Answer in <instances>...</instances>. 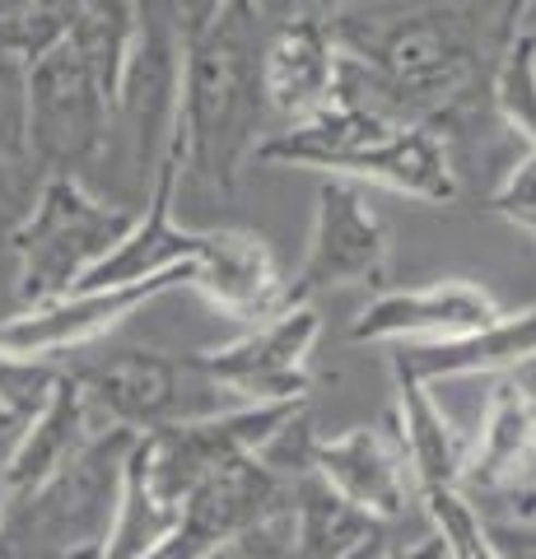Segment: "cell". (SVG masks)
Here are the masks:
<instances>
[{"label":"cell","instance_id":"cb8c5ba5","mask_svg":"<svg viewBox=\"0 0 536 559\" xmlns=\"http://www.w3.org/2000/svg\"><path fill=\"white\" fill-rule=\"evenodd\" d=\"M490 103L499 127H509L517 140H527V150H536V33L523 28L499 57Z\"/></svg>","mask_w":536,"mask_h":559},{"label":"cell","instance_id":"d4e9b609","mask_svg":"<svg viewBox=\"0 0 536 559\" xmlns=\"http://www.w3.org/2000/svg\"><path fill=\"white\" fill-rule=\"evenodd\" d=\"M71 38V0H0V47L24 66Z\"/></svg>","mask_w":536,"mask_h":559},{"label":"cell","instance_id":"4dcf8cb0","mask_svg":"<svg viewBox=\"0 0 536 559\" xmlns=\"http://www.w3.org/2000/svg\"><path fill=\"white\" fill-rule=\"evenodd\" d=\"M480 518H486V532L495 540L499 559H536V527L532 522H517L509 513H486V509H480Z\"/></svg>","mask_w":536,"mask_h":559},{"label":"cell","instance_id":"8d00e7d4","mask_svg":"<svg viewBox=\"0 0 536 559\" xmlns=\"http://www.w3.org/2000/svg\"><path fill=\"white\" fill-rule=\"evenodd\" d=\"M345 5H355V0H308V10H318L322 20H332V14H341Z\"/></svg>","mask_w":536,"mask_h":559},{"label":"cell","instance_id":"ffe728a7","mask_svg":"<svg viewBox=\"0 0 536 559\" xmlns=\"http://www.w3.org/2000/svg\"><path fill=\"white\" fill-rule=\"evenodd\" d=\"M336 178L402 191V197L425 201V205H448L462 191L453 150H448V140L429 127H396L388 135H378L373 145L355 150L350 159H345V168Z\"/></svg>","mask_w":536,"mask_h":559},{"label":"cell","instance_id":"836d02e7","mask_svg":"<svg viewBox=\"0 0 536 559\" xmlns=\"http://www.w3.org/2000/svg\"><path fill=\"white\" fill-rule=\"evenodd\" d=\"M504 509L499 513H509V518H517V522H532L536 527V485L532 480H523V485H513V489H504V495H495Z\"/></svg>","mask_w":536,"mask_h":559},{"label":"cell","instance_id":"f1b7e54d","mask_svg":"<svg viewBox=\"0 0 536 559\" xmlns=\"http://www.w3.org/2000/svg\"><path fill=\"white\" fill-rule=\"evenodd\" d=\"M486 210L499 215V219L517 224V229H523L527 219H536V150H527L517 164H509L504 182L495 187V197L486 201Z\"/></svg>","mask_w":536,"mask_h":559},{"label":"cell","instance_id":"7a4b0ae2","mask_svg":"<svg viewBox=\"0 0 536 559\" xmlns=\"http://www.w3.org/2000/svg\"><path fill=\"white\" fill-rule=\"evenodd\" d=\"M262 0H229L205 28L182 38V94L172 140L182 150V178L215 197H234L257 145L266 140L262 51L271 38Z\"/></svg>","mask_w":536,"mask_h":559},{"label":"cell","instance_id":"3957f363","mask_svg":"<svg viewBox=\"0 0 536 559\" xmlns=\"http://www.w3.org/2000/svg\"><path fill=\"white\" fill-rule=\"evenodd\" d=\"M141 433L98 429L71 466L0 509V559H80L108 550L127 457Z\"/></svg>","mask_w":536,"mask_h":559},{"label":"cell","instance_id":"44dd1931","mask_svg":"<svg viewBox=\"0 0 536 559\" xmlns=\"http://www.w3.org/2000/svg\"><path fill=\"white\" fill-rule=\"evenodd\" d=\"M94 433H98V425L90 415V401H84L71 369H61V382L43 401V411L33 419H24L10 462H5V471H0V489H5V499L33 495L38 485H47L61 466H71L80 457V448L90 443Z\"/></svg>","mask_w":536,"mask_h":559},{"label":"cell","instance_id":"ac0fdd59","mask_svg":"<svg viewBox=\"0 0 536 559\" xmlns=\"http://www.w3.org/2000/svg\"><path fill=\"white\" fill-rule=\"evenodd\" d=\"M532 359H536V308L499 312L490 326L472 331V336H457V341L396 345L392 349V369L425 382V388L448 382V378H472V373L504 378Z\"/></svg>","mask_w":536,"mask_h":559},{"label":"cell","instance_id":"5b68a950","mask_svg":"<svg viewBox=\"0 0 536 559\" xmlns=\"http://www.w3.org/2000/svg\"><path fill=\"white\" fill-rule=\"evenodd\" d=\"M71 378L80 382L98 429L154 433L238 406L219 382L201 373L196 355L168 349H112L94 364H75Z\"/></svg>","mask_w":536,"mask_h":559},{"label":"cell","instance_id":"2e32d148","mask_svg":"<svg viewBox=\"0 0 536 559\" xmlns=\"http://www.w3.org/2000/svg\"><path fill=\"white\" fill-rule=\"evenodd\" d=\"M187 271H192V289L238 322L257 326L285 312V275L275 266L271 242L252 229H205L201 252Z\"/></svg>","mask_w":536,"mask_h":559},{"label":"cell","instance_id":"4316f807","mask_svg":"<svg viewBox=\"0 0 536 559\" xmlns=\"http://www.w3.org/2000/svg\"><path fill=\"white\" fill-rule=\"evenodd\" d=\"M0 164L33 173L28 164V66L20 57H10L5 47H0Z\"/></svg>","mask_w":536,"mask_h":559},{"label":"cell","instance_id":"484cf974","mask_svg":"<svg viewBox=\"0 0 536 559\" xmlns=\"http://www.w3.org/2000/svg\"><path fill=\"white\" fill-rule=\"evenodd\" d=\"M420 503H425L429 527L443 540L448 559H499L495 540L486 532V518H480L472 495H462V489H425Z\"/></svg>","mask_w":536,"mask_h":559},{"label":"cell","instance_id":"d6986e66","mask_svg":"<svg viewBox=\"0 0 536 559\" xmlns=\"http://www.w3.org/2000/svg\"><path fill=\"white\" fill-rule=\"evenodd\" d=\"M396 527L341 499L318 471L289 485V559H378Z\"/></svg>","mask_w":536,"mask_h":559},{"label":"cell","instance_id":"74e56055","mask_svg":"<svg viewBox=\"0 0 536 559\" xmlns=\"http://www.w3.org/2000/svg\"><path fill=\"white\" fill-rule=\"evenodd\" d=\"M523 229H527V234H532V238H536V219H527V224H523Z\"/></svg>","mask_w":536,"mask_h":559},{"label":"cell","instance_id":"f546056e","mask_svg":"<svg viewBox=\"0 0 536 559\" xmlns=\"http://www.w3.org/2000/svg\"><path fill=\"white\" fill-rule=\"evenodd\" d=\"M201 559H289V509L257 522L248 532H238L234 540H224L215 550H205Z\"/></svg>","mask_w":536,"mask_h":559},{"label":"cell","instance_id":"e0dca14e","mask_svg":"<svg viewBox=\"0 0 536 559\" xmlns=\"http://www.w3.org/2000/svg\"><path fill=\"white\" fill-rule=\"evenodd\" d=\"M536 466V392L527 382L504 373L480 415V433L472 439V457L462 471V495L495 499L504 489L523 485Z\"/></svg>","mask_w":536,"mask_h":559},{"label":"cell","instance_id":"83f0119b","mask_svg":"<svg viewBox=\"0 0 536 559\" xmlns=\"http://www.w3.org/2000/svg\"><path fill=\"white\" fill-rule=\"evenodd\" d=\"M57 382H61L57 359H28V355L0 349V411H10L14 419L38 415Z\"/></svg>","mask_w":536,"mask_h":559},{"label":"cell","instance_id":"8fae6325","mask_svg":"<svg viewBox=\"0 0 536 559\" xmlns=\"http://www.w3.org/2000/svg\"><path fill=\"white\" fill-rule=\"evenodd\" d=\"M192 285V271H172V275H154L141 285H117V289H75L65 299H51L43 308H24L10 312L0 322V349L10 355H28V359H61L65 349L94 345L98 336H108L112 326H122L135 318L150 299Z\"/></svg>","mask_w":536,"mask_h":559},{"label":"cell","instance_id":"277c9868","mask_svg":"<svg viewBox=\"0 0 536 559\" xmlns=\"http://www.w3.org/2000/svg\"><path fill=\"white\" fill-rule=\"evenodd\" d=\"M141 210L98 201L80 178H43L14 224V308H43L84 285L103 257L131 234Z\"/></svg>","mask_w":536,"mask_h":559},{"label":"cell","instance_id":"8992f818","mask_svg":"<svg viewBox=\"0 0 536 559\" xmlns=\"http://www.w3.org/2000/svg\"><path fill=\"white\" fill-rule=\"evenodd\" d=\"M112 98L71 43L28 66V164L38 178H80L108 154Z\"/></svg>","mask_w":536,"mask_h":559},{"label":"cell","instance_id":"7402d4cb","mask_svg":"<svg viewBox=\"0 0 536 559\" xmlns=\"http://www.w3.org/2000/svg\"><path fill=\"white\" fill-rule=\"evenodd\" d=\"M392 392H396L392 419H396V433H402L415 489H420V495L425 489H462L472 439L453 425V415L439 406V396L429 392L425 382L392 369Z\"/></svg>","mask_w":536,"mask_h":559},{"label":"cell","instance_id":"30bf717a","mask_svg":"<svg viewBox=\"0 0 536 559\" xmlns=\"http://www.w3.org/2000/svg\"><path fill=\"white\" fill-rule=\"evenodd\" d=\"M303 401H281V406H234L211 419H192V425H172L141 433V462L150 485L159 489V499L182 503L196 485H205L238 457L262 452L266 439L285 425L289 415H299Z\"/></svg>","mask_w":536,"mask_h":559},{"label":"cell","instance_id":"5bb4252c","mask_svg":"<svg viewBox=\"0 0 536 559\" xmlns=\"http://www.w3.org/2000/svg\"><path fill=\"white\" fill-rule=\"evenodd\" d=\"M336 75H341V47L332 20L318 10L289 14L271 24V38L262 51V90L266 108L281 127L313 121L336 103Z\"/></svg>","mask_w":536,"mask_h":559},{"label":"cell","instance_id":"f35d334b","mask_svg":"<svg viewBox=\"0 0 536 559\" xmlns=\"http://www.w3.org/2000/svg\"><path fill=\"white\" fill-rule=\"evenodd\" d=\"M0 509H5V489H0Z\"/></svg>","mask_w":536,"mask_h":559},{"label":"cell","instance_id":"52a82bcc","mask_svg":"<svg viewBox=\"0 0 536 559\" xmlns=\"http://www.w3.org/2000/svg\"><path fill=\"white\" fill-rule=\"evenodd\" d=\"M135 47L127 57L122 84H117L112 131L127 135L131 164L150 187L154 168L172 145L182 94V10L178 0H135Z\"/></svg>","mask_w":536,"mask_h":559},{"label":"cell","instance_id":"7c38bea8","mask_svg":"<svg viewBox=\"0 0 536 559\" xmlns=\"http://www.w3.org/2000/svg\"><path fill=\"white\" fill-rule=\"evenodd\" d=\"M313 471L341 499H350L355 509H365L369 518L388 522V527H402L410 503H420L392 411L383 425H355L336 433V439H318Z\"/></svg>","mask_w":536,"mask_h":559},{"label":"cell","instance_id":"6da1fadb","mask_svg":"<svg viewBox=\"0 0 536 559\" xmlns=\"http://www.w3.org/2000/svg\"><path fill=\"white\" fill-rule=\"evenodd\" d=\"M341 47L336 103L388 127L457 135L495 117L490 84L523 33L517 0H378L332 14Z\"/></svg>","mask_w":536,"mask_h":559},{"label":"cell","instance_id":"d590c367","mask_svg":"<svg viewBox=\"0 0 536 559\" xmlns=\"http://www.w3.org/2000/svg\"><path fill=\"white\" fill-rule=\"evenodd\" d=\"M14 224H20V210L0 205V252H10V238H14Z\"/></svg>","mask_w":536,"mask_h":559},{"label":"cell","instance_id":"603a6c76","mask_svg":"<svg viewBox=\"0 0 536 559\" xmlns=\"http://www.w3.org/2000/svg\"><path fill=\"white\" fill-rule=\"evenodd\" d=\"M178 527V503L159 499V489L150 485L145 462H141V439H135L131 457H127V476H122V503L112 518V536H108V559H150L154 550L168 540V532Z\"/></svg>","mask_w":536,"mask_h":559},{"label":"cell","instance_id":"4fadbf2b","mask_svg":"<svg viewBox=\"0 0 536 559\" xmlns=\"http://www.w3.org/2000/svg\"><path fill=\"white\" fill-rule=\"evenodd\" d=\"M499 304L472 280H434L420 289H378L350 326L355 345H434L490 326Z\"/></svg>","mask_w":536,"mask_h":559},{"label":"cell","instance_id":"ba28073f","mask_svg":"<svg viewBox=\"0 0 536 559\" xmlns=\"http://www.w3.org/2000/svg\"><path fill=\"white\" fill-rule=\"evenodd\" d=\"M388 229L365 201V191L341 178L322 182L303 266L285 280V308L313 304L326 289H378L388 280Z\"/></svg>","mask_w":536,"mask_h":559},{"label":"cell","instance_id":"9a60e30c","mask_svg":"<svg viewBox=\"0 0 536 559\" xmlns=\"http://www.w3.org/2000/svg\"><path fill=\"white\" fill-rule=\"evenodd\" d=\"M178 187H182V150H178V140H172L168 154L159 159V168H154V178H150V201H145L141 215H135L131 234L117 242L90 275H84L80 289L141 285V280L172 275V271L192 266V257L205 242V229H182V224L172 219Z\"/></svg>","mask_w":536,"mask_h":559},{"label":"cell","instance_id":"d6a6232c","mask_svg":"<svg viewBox=\"0 0 536 559\" xmlns=\"http://www.w3.org/2000/svg\"><path fill=\"white\" fill-rule=\"evenodd\" d=\"M378 559H448V550H443V540L434 536V527H429L425 536H415V540H392Z\"/></svg>","mask_w":536,"mask_h":559},{"label":"cell","instance_id":"e575fe53","mask_svg":"<svg viewBox=\"0 0 536 559\" xmlns=\"http://www.w3.org/2000/svg\"><path fill=\"white\" fill-rule=\"evenodd\" d=\"M224 5H229V0H178V10H182V38H192L196 28H205Z\"/></svg>","mask_w":536,"mask_h":559},{"label":"cell","instance_id":"9c48e42d","mask_svg":"<svg viewBox=\"0 0 536 559\" xmlns=\"http://www.w3.org/2000/svg\"><path fill=\"white\" fill-rule=\"evenodd\" d=\"M318 336H322L318 308L299 304L248 326L229 345L196 349V364L238 406H281V401L308 396V359H313Z\"/></svg>","mask_w":536,"mask_h":559},{"label":"cell","instance_id":"1f68e13d","mask_svg":"<svg viewBox=\"0 0 536 559\" xmlns=\"http://www.w3.org/2000/svg\"><path fill=\"white\" fill-rule=\"evenodd\" d=\"M43 178H33V173H20V168H5L0 164V205H10V210H28L33 201V191H38Z\"/></svg>","mask_w":536,"mask_h":559}]
</instances>
